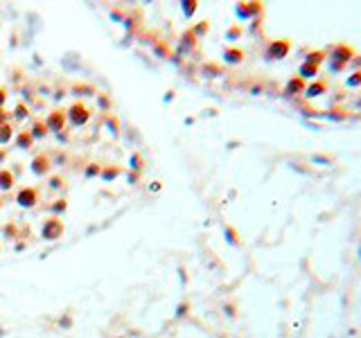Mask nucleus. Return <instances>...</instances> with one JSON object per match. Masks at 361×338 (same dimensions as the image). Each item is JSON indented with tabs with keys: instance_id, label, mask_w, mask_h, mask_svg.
Returning <instances> with one entry per match:
<instances>
[{
	"instance_id": "1",
	"label": "nucleus",
	"mask_w": 361,
	"mask_h": 338,
	"mask_svg": "<svg viewBox=\"0 0 361 338\" xmlns=\"http://www.w3.org/2000/svg\"><path fill=\"white\" fill-rule=\"evenodd\" d=\"M352 57H355V50L350 45H343V43L334 45L332 50L327 52V59H330V61H337V63H343V65H348Z\"/></svg>"
},
{
	"instance_id": "2",
	"label": "nucleus",
	"mask_w": 361,
	"mask_h": 338,
	"mask_svg": "<svg viewBox=\"0 0 361 338\" xmlns=\"http://www.w3.org/2000/svg\"><path fill=\"white\" fill-rule=\"evenodd\" d=\"M289 52V41H273L269 45V59H282Z\"/></svg>"
},
{
	"instance_id": "3",
	"label": "nucleus",
	"mask_w": 361,
	"mask_h": 338,
	"mask_svg": "<svg viewBox=\"0 0 361 338\" xmlns=\"http://www.w3.org/2000/svg\"><path fill=\"white\" fill-rule=\"evenodd\" d=\"M323 93H327V84L325 82H314V84H309V86H305V97L309 99H314V97H320Z\"/></svg>"
},
{
	"instance_id": "4",
	"label": "nucleus",
	"mask_w": 361,
	"mask_h": 338,
	"mask_svg": "<svg viewBox=\"0 0 361 338\" xmlns=\"http://www.w3.org/2000/svg\"><path fill=\"white\" fill-rule=\"evenodd\" d=\"M325 59H327V52H325V50H316V52H309L307 57H305V63L316 65V68H318V65L323 63Z\"/></svg>"
},
{
	"instance_id": "5",
	"label": "nucleus",
	"mask_w": 361,
	"mask_h": 338,
	"mask_svg": "<svg viewBox=\"0 0 361 338\" xmlns=\"http://www.w3.org/2000/svg\"><path fill=\"white\" fill-rule=\"evenodd\" d=\"M318 75V68L316 65H309V63H303L300 65V70H298V79H314V77Z\"/></svg>"
},
{
	"instance_id": "6",
	"label": "nucleus",
	"mask_w": 361,
	"mask_h": 338,
	"mask_svg": "<svg viewBox=\"0 0 361 338\" xmlns=\"http://www.w3.org/2000/svg\"><path fill=\"white\" fill-rule=\"evenodd\" d=\"M343 86L345 88H361V70L350 72V75L343 79Z\"/></svg>"
},
{
	"instance_id": "7",
	"label": "nucleus",
	"mask_w": 361,
	"mask_h": 338,
	"mask_svg": "<svg viewBox=\"0 0 361 338\" xmlns=\"http://www.w3.org/2000/svg\"><path fill=\"white\" fill-rule=\"evenodd\" d=\"M287 93H305V82L303 79H292V82L287 84Z\"/></svg>"
},
{
	"instance_id": "8",
	"label": "nucleus",
	"mask_w": 361,
	"mask_h": 338,
	"mask_svg": "<svg viewBox=\"0 0 361 338\" xmlns=\"http://www.w3.org/2000/svg\"><path fill=\"white\" fill-rule=\"evenodd\" d=\"M325 68L330 72H334V75H338V72H343L345 65L343 63H337V61H330V59H325Z\"/></svg>"
},
{
	"instance_id": "9",
	"label": "nucleus",
	"mask_w": 361,
	"mask_h": 338,
	"mask_svg": "<svg viewBox=\"0 0 361 338\" xmlns=\"http://www.w3.org/2000/svg\"><path fill=\"white\" fill-rule=\"evenodd\" d=\"M325 117H330V120H334V122H341V120H345V113L343 108H332V113H325Z\"/></svg>"
},
{
	"instance_id": "10",
	"label": "nucleus",
	"mask_w": 361,
	"mask_h": 338,
	"mask_svg": "<svg viewBox=\"0 0 361 338\" xmlns=\"http://www.w3.org/2000/svg\"><path fill=\"white\" fill-rule=\"evenodd\" d=\"M348 65L352 68V72H355V70H361V54H355V57L350 59V63H348Z\"/></svg>"
},
{
	"instance_id": "11",
	"label": "nucleus",
	"mask_w": 361,
	"mask_h": 338,
	"mask_svg": "<svg viewBox=\"0 0 361 338\" xmlns=\"http://www.w3.org/2000/svg\"><path fill=\"white\" fill-rule=\"evenodd\" d=\"M226 57H228V61H239V57H242V54H239V52H228Z\"/></svg>"
},
{
	"instance_id": "12",
	"label": "nucleus",
	"mask_w": 361,
	"mask_h": 338,
	"mask_svg": "<svg viewBox=\"0 0 361 338\" xmlns=\"http://www.w3.org/2000/svg\"><path fill=\"white\" fill-rule=\"evenodd\" d=\"M314 160L316 163H325V165L330 163V158H323V156H314Z\"/></svg>"
}]
</instances>
